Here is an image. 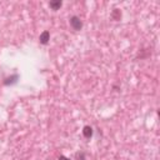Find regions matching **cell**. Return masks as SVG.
Instances as JSON below:
<instances>
[{
  "mask_svg": "<svg viewBox=\"0 0 160 160\" xmlns=\"http://www.w3.org/2000/svg\"><path fill=\"white\" fill-rule=\"evenodd\" d=\"M59 160H70V159H68V158L64 156V155H60V156H59Z\"/></svg>",
  "mask_w": 160,
  "mask_h": 160,
  "instance_id": "52a82bcc",
  "label": "cell"
},
{
  "mask_svg": "<svg viewBox=\"0 0 160 160\" xmlns=\"http://www.w3.org/2000/svg\"><path fill=\"white\" fill-rule=\"evenodd\" d=\"M61 5H62V2H61L60 0L50 1V2H49V6H50L52 10H58V9H60V8H61Z\"/></svg>",
  "mask_w": 160,
  "mask_h": 160,
  "instance_id": "277c9868",
  "label": "cell"
},
{
  "mask_svg": "<svg viewBox=\"0 0 160 160\" xmlns=\"http://www.w3.org/2000/svg\"><path fill=\"white\" fill-rule=\"evenodd\" d=\"M112 18H114L115 20H119V19L121 18V14H120V11H118V9L114 10V12H112Z\"/></svg>",
  "mask_w": 160,
  "mask_h": 160,
  "instance_id": "8992f818",
  "label": "cell"
},
{
  "mask_svg": "<svg viewBox=\"0 0 160 160\" xmlns=\"http://www.w3.org/2000/svg\"><path fill=\"white\" fill-rule=\"evenodd\" d=\"M18 78H19V76H18V75H16V74H15V75H14V76H11V78H10V79H8V80H6V81H5V85H9V84H12V82H15V81H16V79H18Z\"/></svg>",
  "mask_w": 160,
  "mask_h": 160,
  "instance_id": "5b68a950",
  "label": "cell"
},
{
  "mask_svg": "<svg viewBox=\"0 0 160 160\" xmlns=\"http://www.w3.org/2000/svg\"><path fill=\"white\" fill-rule=\"evenodd\" d=\"M39 40H40V42H41L42 45H46V44L49 42V40H50V32H49L48 30L42 31V32L40 34V38H39Z\"/></svg>",
  "mask_w": 160,
  "mask_h": 160,
  "instance_id": "7a4b0ae2",
  "label": "cell"
},
{
  "mask_svg": "<svg viewBox=\"0 0 160 160\" xmlns=\"http://www.w3.org/2000/svg\"><path fill=\"white\" fill-rule=\"evenodd\" d=\"M70 26H71L74 30H80V29L82 28V22H81V20H80V18L76 16V15L71 16V18H70Z\"/></svg>",
  "mask_w": 160,
  "mask_h": 160,
  "instance_id": "6da1fadb",
  "label": "cell"
},
{
  "mask_svg": "<svg viewBox=\"0 0 160 160\" xmlns=\"http://www.w3.org/2000/svg\"><path fill=\"white\" fill-rule=\"evenodd\" d=\"M82 135H84L86 139H90V138L92 136V128L89 126V125L84 126V129H82Z\"/></svg>",
  "mask_w": 160,
  "mask_h": 160,
  "instance_id": "3957f363",
  "label": "cell"
}]
</instances>
